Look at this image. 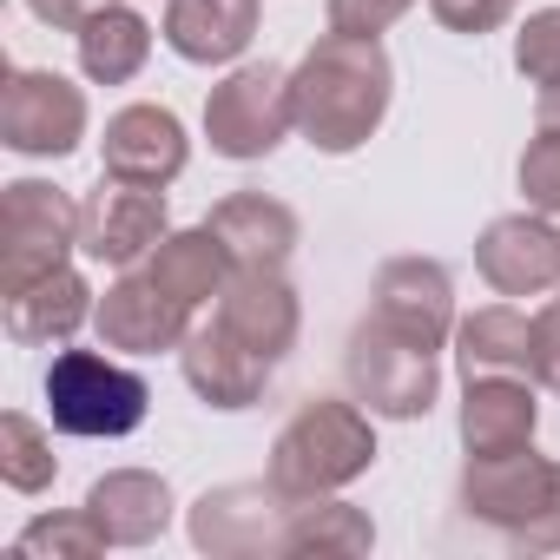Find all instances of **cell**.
<instances>
[{
    "mask_svg": "<svg viewBox=\"0 0 560 560\" xmlns=\"http://www.w3.org/2000/svg\"><path fill=\"white\" fill-rule=\"evenodd\" d=\"M291 100H298V132L317 152L350 159L383 132L389 100H396V67H389L383 40L324 34L291 73Z\"/></svg>",
    "mask_w": 560,
    "mask_h": 560,
    "instance_id": "1",
    "label": "cell"
},
{
    "mask_svg": "<svg viewBox=\"0 0 560 560\" xmlns=\"http://www.w3.org/2000/svg\"><path fill=\"white\" fill-rule=\"evenodd\" d=\"M370 462H376L370 409L337 402V396H311V402H298V416L284 429H277L264 475L291 501H317V494H337L357 475H370Z\"/></svg>",
    "mask_w": 560,
    "mask_h": 560,
    "instance_id": "2",
    "label": "cell"
},
{
    "mask_svg": "<svg viewBox=\"0 0 560 560\" xmlns=\"http://www.w3.org/2000/svg\"><path fill=\"white\" fill-rule=\"evenodd\" d=\"M462 514L521 553H560V462L534 455V442L508 455H468Z\"/></svg>",
    "mask_w": 560,
    "mask_h": 560,
    "instance_id": "3",
    "label": "cell"
},
{
    "mask_svg": "<svg viewBox=\"0 0 560 560\" xmlns=\"http://www.w3.org/2000/svg\"><path fill=\"white\" fill-rule=\"evenodd\" d=\"M298 132V100L291 73L277 60H244L205 93V139L231 165H257Z\"/></svg>",
    "mask_w": 560,
    "mask_h": 560,
    "instance_id": "4",
    "label": "cell"
},
{
    "mask_svg": "<svg viewBox=\"0 0 560 560\" xmlns=\"http://www.w3.org/2000/svg\"><path fill=\"white\" fill-rule=\"evenodd\" d=\"M145 409H152L145 376L100 357V350H60L54 370H47V416H54L60 435L119 442L145 422Z\"/></svg>",
    "mask_w": 560,
    "mask_h": 560,
    "instance_id": "5",
    "label": "cell"
},
{
    "mask_svg": "<svg viewBox=\"0 0 560 560\" xmlns=\"http://www.w3.org/2000/svg\"><path fill=\"white\" fill-rule=\"evenodd\" d=\"M343 376H350V396L383 416V422H416L435 409V389H442V370H435V350L409 343L402 330L363 317L350 330V350H343Z\"/></svg>",
    "mask_w": 560,
    "mask_h": 560,
    "instance_id": "6",
    "label": "cell"
},
{
    "mask_svg": "<svg viewBox=\"0 0 560 560\" xmlns=\"http://www.w3.org/2000/svg\"><path fill=\"white\" fill-rule=\"evenodd\" d=\"M291 508L298 501L270 475L264 481H224V488H205L191 501L185 527H191V547L211 560H270V553H284Z\"/></svg>",
    "mask_w": 560,
    "mask_h": 560,
    "instance_id": "7",
    "label": "cell"
},
{
    "mask_svg": "<svg viewBox=\"0 0 560 560\" xmlns=\"http://www.w3.org/2000/svg\"><path fill=\"white\" fill-rule=\"evenodd\" d=\"M0 237H8V250H0V291H21L34 277L60 270L67 250H80V205L47 178H14Z\"/></svg>",
    "mask_w": 560,
    "mask_h": 560,
    "instance_id": "8",
    "label": "cell"
},
{
    "mask_svg": "<svg viewBox=\"0 0 560 560\" xmlns=\"http://www.w3.org/2000/svg\"><path fill=\"white\" fill-rule=\"evenodd\" d=\"M86 139V93L54 67H14L0 93V145L21 159H67Z\"/></svg>",
    "mask_w": 560,
    "mask_h": 560,
    "instance_id": "9",
    "label": "cell"
},
{
    "mask_svg": "<svg viewBox=\"0 0 560 560\" xmlns=\"http://www.w3.org/2000/svg\"><path fill=\"white\" fill-rule=\"evenodd\" d=\"M172 237L165 185H132V178H100L93 198L80 205V250L113 270H139L159 244Z\"/></svg>",
    "mask_w": 560,
    "mask_h": 560,
    "instance_id": "10",
    "label": "cell"
},
{
    "mask_svg": "<svg viewBox=\"0 0 560 560\" xmlns=\"http://www.w3.org/2000/svg\"><path fill=\"white\" fill-rule=\"evenodd\" d=\"M370 317L389 324V330H402L422 350L455 343L462 317H455V277H448V264H435V257H389L376 270V284H370Z\"/></svg>",
    "mask_w": 560,
    "mask_h": 560,
    "instance_id": "11",
    "label": "cell"
},
{
    "mask_svg": "<svg viewBox=\"0 0 560 560\" xmlns=\"http://www.w3.org/2000/svg\"><path fill=\"white\" fill-rule=\"evenodd\" d=\"M178 370H185L191 396L211 402V409H224V416L264 402V389H270V376H277V363L257 357V350H250L237 330H224L218 317H205V324L185 330V343H178Z\"/></svg>",
    "mask_w": 560,
    "mask_h": 560,
    "instance_id": "12",
    "label": "cell"
},
{
    "mask_svg": "<svg viewBox=\"0 0 560 560\" xmlns=\"http://www.w3.org/2000/svg\"><path fill=\"white\" fill-rule=\"evenodd\" d=\"M475 270L488 277V291L501 298H540L560 284V231L547 211H514L494 218L475 237Z\"/></svg>",
    "mask_w": 560,
    "mask_h": 560,
    "instance_id": "13",
    "label": "cell"
},
{
    "mask_svg": "<svg viewBox=\"0 0 560 560\" xmlns=\"http://www.w3.org/2000/svg\"><path fill=\"white\" fill-rule=\"evenodd\" d=\"M211 317L224 330H237L270 363H284L298 350V330H304V304H298V291H291L284 270H231L224 291H218V304H211Z\"/></svg>",
    "mask_w": 560,
    "mask_h": 560,
    "instance_id": "14",
    "label": "cell"
},
{
    "mask_svg": "<svg viewBox=\"0 0 560 560\" xmlns=\"http://www.w3.org/2000/svg\"><path fill=\"white\" fill-rule=\"evenodd\" d=\"M93 324H100V343H106V350L159 357V350H178V343H185L191 311H185L172 291H159L145 270H119V284H106Z\"/></svg>",
    "mask_w": 560,
    "mask_h": 560,
    "instance_id": "15",
    "label": "cell"
},
{
    "mask_svg": "<svg viewBox=\"0 0 560 560\" xmlns=\"http://www.w3.org/2000/svg\"><path fill=\"white\" fill-rule=\"evenodd\" d=\"M100 159H106V178L172 185V178L191 165V139H185V126H178L172 106H119V113L106 119Z\"/></svg>",
    "mask_w": 560,
    "mask_h": 560,
    "instance_id": "16",
    "label": "cell"
},
{
    "mask_svg": "<svg viewBox=\"0 0 560 560\" xmlns=\"http://www.w3.org/2000/svg\"><path fill=\"white\" fill-rule=\"evenodd\" d=\"M205 224L218 231L231 270H284V264L298 257V237H304L298 211H291L284 198H264V191H231V198H218Z\"/></svg>",
    "mask_w": 560,
    "mask_h": 560,
    "instance_id": "17",
    "label": "cell"
},
{
    "mask_svg": "<svg viewBox=\"0 0 560 560\" xmlns=\"http://www.w3.org/2000/svg\"><path fill=\"white\" fill-rule=\"evenodd\" d=\"M93 311H100V304H93L86 277H80L73 264H60V270L34 277V284H21V291H0V324H8V337H14L21 350L73 343V337H80V324H86Z\"/></svg>",
    "mask_w": 560,
    "mask_h": 560,
    "instance_id": "18",
    "label": "cell"
},
{
    "mask_svg": "<svg viewBox=\"0 0 560 560\" xmlns=\"http://www.w3.org/2000/svg\"><path fill=\"white\" fill-rule=\"evenodd\" d=\"M257 8L264 0H165V47L191 67H231L257 40Z\"/></svg>",
    "mask_w": 560,
    "mask_h": 560,
    "instance_id": "19",
    "label": "cell"
},
{
    "mask_svg": "<svg viewBox=\"0 0 560 560\" xmlns=\"http://www.w3.org/2000/svg\"><path fill=\"white\" fill-rule=\"evenodd\" d=\"M534 429H540L534 376H468L462 383V448L468 455L527 448Z\"/></svg>",
    "mask_w": 560,
    "mask_h": 560,
    "instance_id": "20",
    "label": "cell"
},
{
    "mask_svg": "<svg viewBox=\"0 0 560 560\" xmlns=\"http://www.w3.org/2000/svg\"><path fill=\"white\" fill-rule=\"evenodd\" d=\"M86 508H93V521L106 527L113 547H152L172 527V488L152 468H113V475H100L86 488Z\"/></svg>",
    "mask_w": 560,
    "mask_h": 560,
    "instance_id": "21",
    "label": "cell"
},
{
    "mask_svg": "<svg viewBox=\"0 0 560 560\" xmlns=\"http://www.w3.org/2000/svg\"><path fill=\"white\" fill-rule=\"evenodd\" d=\"M73 47H80V73H86L93 86H126V80H139L145 60H152V21H145L139 8H126V0H113V8H100V14L73 34Z\"/></svg>",
    "mask_w": 560,
    "mask_h": 560,
    "instance_id": "22",
    "label": "cell"
},
{
    "mask_svg": "<svg viewBox=\"0 0 560 560\" xmlns=\"http://www.w3.org/2000/svg\"><path fill=\"white\" fill-rule=\"evenodd\" d=\"M159 291H172L185 311H198V304H218V291H224V277H231V257H224V244H218V231L211 224H198V231H172L145 264H139Z\"/></svg>",
    "mask_w": 560,
    "mask_h": 560,
    "instance_id": "23",
    "label": "cell"
},
{
    "mask_svg": "<svg viewBox=\"0 0 560 560\" xmlns=\"http://www.w3.org/2000/svg\"><path fill=\"white\" fill-rule=\"evenodd\" d=\"M527 350H534V317H521L514 304H488L455 324L462 383L468 376H527Z\"/></svg>",
    "mask_w": 560,
    "mask_h": 560,
    "instance_id": "24",
    "label": "cell"
},
{
    "mask_svg": "<svg viewBox=\"0 0 560 560\" xmlns=\"http://www.w3.org/2000/svg\"><path fill=\"white\" fill-rule=\"evenodd\" d=\"M370 547H376V527H370L363 508H350L337 494H317V501L291 508L284 553H370Z\"/></svg>",
    "mask_w": 560,
    "mask_h": 560,
    "instance_id": "25",
    "label": "cell"
},
{
    "mask_svg": "<svg viewBox=\"0 0 560 560\" xmlns=\"http://www.w3.org/2000/svg\"><path fill=\"white\" fill-rule=\"evenodd\" d=\"M106 527L93 521V508H67V514H40L14 534V553L21 560H93L106 553Z\"/></svg>",
    "mask_w": 560,
    "mask_h": 560,
    "instance_id": "26",
    "label": "cell"
},
{
    "mask_svg": "<svg viewBox=\"0 0 560 560\" xmlns=\"http://www.w3.org/2000/svg\"><path fill=\"white\" fill-rule=\"evenodd\" d=\"M54 475H60V462H54L47 429L34 416L8 409L0 416V481H8L14 494H40V488H54Z\"/></svg>",
    "mask_w": 560,
    "mask_h": 560,
    "instance_id": "27",
    "label": "cell"
},
{
    "mask_svg": "<svg viewBox=\"0 0 560 560\" xmlns=\"http://www.w3.org/2000/svg\"><path fill=\"white\" fill-rule=\"evenodd\" d=\"M514 73L527 86H560V8H534L514 34Z\"/></svg>",
    "mask_w": 560,
    "mask_h": 560,
    "instance_id": "28",
    "label": "cell"
},
{
    "mask_svg": "<svg viewBox=\"0 0 560 560\" xmlns=\"http://www.w3.org/2000/svg\"><path fill=\"white\" fill-rule=\"evenodd\" d=\"M521 198H527V211L560 218V132H547V126L521 152Z\"/></svg>",
    "mask_w": 560,
    "mask_h": 560,
    "instance_id": "29",
    "label": "cell"
},
{
    "mask_svg": "<svg viewBox=\"0 0 560 560\" xmlns=\"http://www.w3.org/2000/svg\"><path fill=\"white\" fill-rule=\"evenodd\" d=\"M416 0H330V34H357V40H376L389 34Z\"/></svg>",
    "mask_w": 560,
    "mask_h": 560,
    "instance_id": "30",
    "label": "cell"
},
{
    "mask_svg": "<svg viewBox=\"0 0 560 560\" xmlns=\"http://www.w3.org/2000/svg\"><path fill=\"white\" fill-rule=\"evenodd\" d=\"M514 8H521V0H429V14H435L448 34H468V40L494 34Z\"/></svg>",
    "mask_w": 560,
    "mask_h": 560,
    "instance_id": "31",
    "label": "cell"
},
{
    "mask_svg": "<svg viewBox=\"0 0 560 560\" xmlns=\"http://www.w3.org/2000/svg\"><path fill=\"white\" fill-rule=\"evenodd\" d=\"M527 376H534L547 396H560V298L534 311V350H527Z\"/></svg>",
    "mask_w": 560,
    "mask_h": 560,
    "instance_id": "32",
    "label": "cell"
},
{
    "mask_svg": "<svg viewBox=\"0 0 560 560\" xmlns=\"http://www.w3.org/2000/svg\"><path fill=\"white\" fill-rule=\"evenodd\" d=\"M100 8H113V0H27V14L40 27H60V34H80Z\"/></svg>",
    "mask_w": 560,
    "mask_h": 560,
    "instance_id": "33",
    "label": "cell"
},
{
    "mask_svg": "<svg viewBox=\"0 0 560 560\" xmlns=\"http://www.w3.org/2000/svg\"><path fill=\"white\" fill-rule=\"evenodd\" d=\"M534 126L560 132V86H540V106H534Z\"/></svg>",
    "mask_w": 560,
    "mask_h": 560,
    "instance_id": "34",
    "label": "cell"
}]
</instances>
